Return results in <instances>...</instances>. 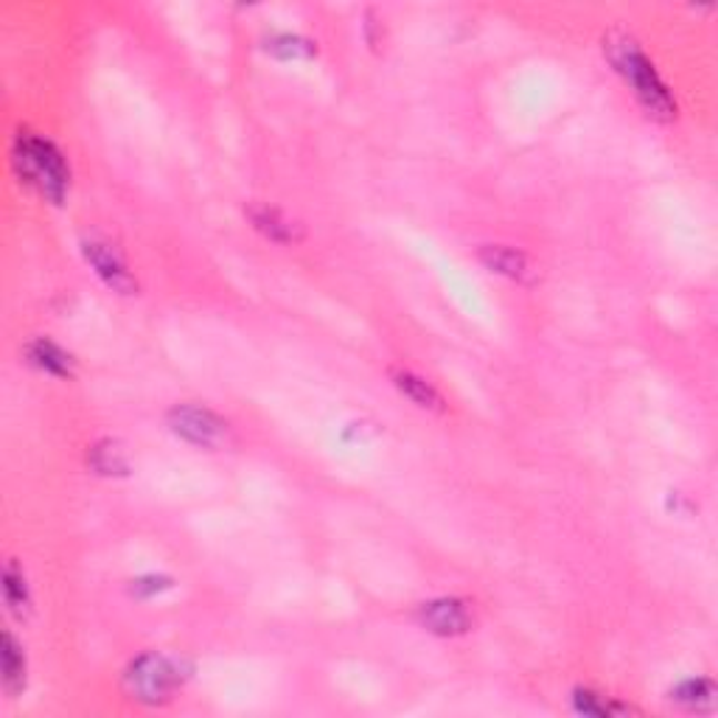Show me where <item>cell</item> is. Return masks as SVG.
<instances>
[{
    "label": "cell",
    "mask_w": 718,
    "mask_h": 718,
    "mask_svg": "<svg viewBox=\"0 0 718 718\" xmlns=\"http://www.w3.org/2000/svg\"><path fill=\"white\" fill-rule=\"evenodd\" d=\"M477 259H481V264L488 273L503 275V279L514 281V284L530 286L539 281V270L530 262V255L517 247H508V244H483L477 250Z\"/></svg>",
    "instance_id": "52a82bcc"
},
{
    "label": "cell",
    "mask_w": 718,
    "mask_h": 718,
    "mask_svg": "<svg viewBox=\"0 0 718 718\" xmlns=\"http://www.w3.org/2000/svg\"><path fill=\"white\" fill-rule=\"evenodd\" d=\"M604 54L609 65L615 68V73L629 84L648 119L663 121V124L677 119V99H674V93L663 82V77H659L654 62L648 60L635 37L624 34V31H611V34L604 37Z\"/></svg>",
    "instance_id": "6da1fadb"
},
{
    "label": "cell",
    "mask_w": 718,
    "mask_h": 718,
    "mask_svg": "<svg viewBox=\"0 0 718 718\" xmlns=\"http://www.w3.org/2000/svg\"><path fill=\"white\" fill-rule=\"evenodd\" d=\"M573 707H576V712H584V716H626V712H637L635 707L606 699L604 694H595L589 688L573 690Z\"/></svg>",
    "instance_id": "9a60e30c"
},
{
    "label": "cell",
    "mask_w": 718,
    "mask_h": 718,
    "mask_svg": "<svg viewBox=\"0 0 718 718\" xmlns=\"http://www.w3.org/2000/svg\"><path fill=\"white\" fill-rule=\"evenodd\" d=\"M391 380H393V387H396L404 398H409V402L416 404V407L429 409V413H444L446 409L444 396H441V393L435 391L424 376H418L416 371L393 368Z\"/></svg>",
    "instance_id": "8fae6325"
},
{
    "label": "cell",
    "mask_w": 718,
    "mask_h": 718,
    "mask_svg": "<svg viewBox=\"0 0 718 718\" xmlns=\"http://www.w3.org/2000/svg\"><path fill=\"white\" fill-rule=\"evenodd\" d=\"M82 255L110 292H115V295H138L141 284H138L135 273H132L115 244H110L108 239L88 236L82 239Z\"/></svg>",
    "instance_id": "5b68a950"
},
{
    "label": "cell",
    "mask_w": 718,
    "mask_h": 718,
    "mask_svg": "<svg viewBox=\"0 0 718 718\" xmlns=\"http://www.w3.org/2000/svg\"><path fill=\"white\" fill-rule=\"evenodd\" d=\"M422 629H427L435 637H464L475 626V609L469 600L444 595L418 606L416 611Z\"/></svg>",
    "instance_id": "8992f818"
},
{
    "label": "cell",
    "mask_w": 718,
    "mask_h": 718,
    "mask_svg": "<svg viewBox=\"0 0 718 718\" xmlns=\"http://www.w3.org/2000/svg\"><path fill=\"white\" fill-rule=\"evenodd\" d=\"M3 598H7L9 611L14 618L26 620L31 615V589L26 582V573L14 558H9L3 567Z\"/></svg>",
    "instance_id": "5bb4252c"
},
{
    "label": "cell",
    "mask_w": 718,
    "mask_h": 718,
    "mask_svg": "<svg viewBox=\"0 0 718 718\" xmlns=\"http://www.w3.org/2000/svg\"><path fill=\"white\" fill-rule=\"evenodd\" d=\"M88 469L99 477H130L132 461L121 441L99 438L88 446Z\"/></svg>",
    "instance_id": "30bf717a"
},
{
    "label": "cell",
    "mask_w": 718,
    "mask_h": 718,
    "mask_svg": "<svg viewBox=\"0 0 718 718\" xmlns=\"http://www.w3.org/2000/svg\"><path fill=\"white\" fill-rule=\"evenodd\" d=\"M23 354H26V363H29L31 368L40 371V374L54 376V380H68V382L77 376V360H73V354H68V351L62 348V345H57L54 340H48V337L31 340V343L23 348Z\"/></svg>",
    "instance_id": "9c48e42d"
},
{
    "label": "cell",
    "mask_w": 718,
    "mask_h": 718,
    "mask_svg": "<svg viewBox=\"0 0 718 718\" xmlns=\"http://www.w3.org/2000/svg\"><path fill=\"white\" fill-rule=\"evenodd\" d=\"M191 677V665L183 659L166 657V654L146 651L138 654L124 671V688L130 699L143 701V705H163L172 699L185 679Z\"/></svg>",
    "instance_id": "3957f363"
},
{
    "label": "cell",
    "mask_w": 718,
    "mask_h": 718,
    "mask_svg": "<svg viewBox=\"0 0 718 718\" xmlns=\"http://www.w3.org/2000/svg\"><path fill=\"white\" fill-rule=\"evenodd\" d=\"M668 699H671V705L682 707L688 712H710L712 705H716V685H712V679L705 677L685 679L668 694Z\"/></svg>",
    "instance_id": "4fadbf2b"
},
{
    "label": "cell",
    "mask_w": 718,
    "mask_h": 718,
    "mask_svg": "<svg viewBox=\"0 0 718 718\" xmlns=\"http://www.w3.org/2000/svg\"><path fill=\"white\" fill-rule=\"evenodd\" d=\"M166 424L180 441L196 446V449H220L227 441L225 418H220L214 409L200 407V404H174L166 413Z\"/></svg>",
    "instance_id": "277c9868"
},
{
    "label": "cell",
    "mask_w": 718,
    "mask_h": 718,
    "mask_svg": "<svg viewBox=\"0 0 718 718\" xmlns=\"http://www.w3.org/2000/svg\"><path fill=\"white\" fill-rule=\"evenodd\" d=\"M12 166L18 178L42 200L65 205L71 191V169L54 141L20 130L12 143Z\"/></svg>",
    "instance_id": "7a4b0ae2"
},
{
    "label": "cell",
    "mask_w": 718,
    "mask_h": 718,
    "mask_svg": "<svg viewBox=\"0 0 718 718\" xmlns=\"http://www.w3.org/2000/svg\"><path fill=\"white\" fill-rule=\"evenodd\" d=\"M267 51L281 57V60H310V57L317 54V42L297 34H275L273 40L267 42Z\"/></svg>",
    "instance_id": "2e32d148"
},
{
    "label": "cell",
    "mask_w": 718,
    "mask_h": 718,
    "mask_svg": "<svg viewBox=\"0 0 718 718\" xmlns=\"http://www.w3.org/2000/svg\"><path fill=\"white\" fill-rule=\"evenodd\" d=\"M29 679V663H26V648L12 631H3V690L9 696H20Z\"/></svg>",
    "instance_id": "7c38bea8"
},
{
    "label": "cell",
    "mask_w": 718,
    "mask_h": 718,
    "mask_svg": "<svg viewBox=\"0 0 718 718\" xmlns=\"http://www.w3.org/2000/svg\"><path fill=\"white\" fill-rule=\"evenodd\" d=\"M172 587L174 582L166 576H143L138 578V582H132V595H138V598H152V595H161Z\"/></svg>",
    "instance_id": "e0dca14e"
},
{
    "label": "cell",
    "mask_w": 718,
    "mask_h": 718,
    "mask_svg": "<svg viewBox=\"0 0 718 718\" xmlns=\"http://www.w3.org/2000/svg\"><path fill=\"white\" fill-rule=\"evenodd\" d=\"M247 220L253 222L255 231L275 244H297V242H303V236H306V231H303L301 222H295L292 216H286L281 209L267 205V202H255V205H250Z\"/></svg>",
    "instance_id": "ba28073f"
}]
</instances>
